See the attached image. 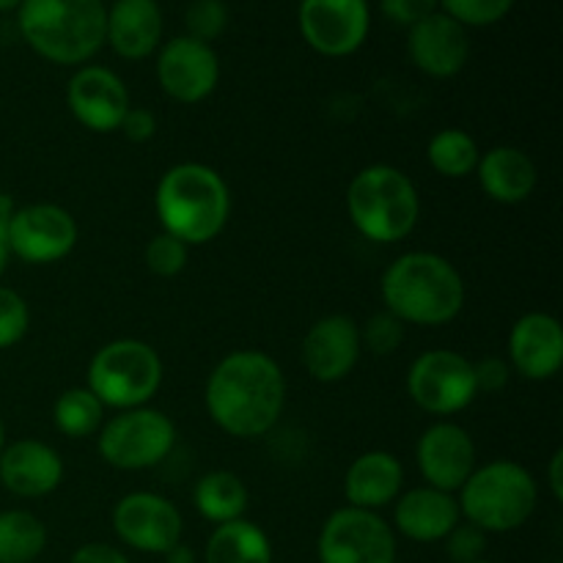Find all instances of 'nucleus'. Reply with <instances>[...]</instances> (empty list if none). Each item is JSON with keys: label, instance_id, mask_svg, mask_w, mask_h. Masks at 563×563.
<instances>
[{"label": "nucleus", "instance_id": "c9c22d12", "mask_svg": "<svg viewBox=\"0 0 563 563\" xmlns=\"http://www.w3.org/2000/svg\"><path fill=\"white\" fill-rule=\"evenodd\" d=\"M379 9L396 25L412 27L440 9V0H379Z\"/></svg>", "mask_w": 563, "mask_h": 563}, {"label": "nucleus", "instance_id": "6e6552de", "mask_svg": "<svg viewBox=\"0 0 563 563\" xmlns=\"http://www.w3.org/2000/svg\"><path fill=\"white\" fill-rule=\"evenodd\" d=\"M99 456L115 471L137 473L163 465L176 449V423L154 407L121 410L97 432Z\"/></svg>", "mask_w": 563, "mask_h": 563}, {"label": "nucleus", "instance_id": "f8f14e48", "mask_svg": "<svg viewBox=\"0 0 563 563\" xmlns=\"http://www.w3.org/2000/svg\"><path fill=\"white\" fill-rule=\"evenodd\" d=\"M113 531L121 544L148 555H165L181 542L185 520L174 500L159 493H130L113 506Z\"/></svg>", "mask_w": 563, "mask_h": 563}, {"label": "nucleus", "instance_id": "f704fd0d", "mask_svg": "<svg viewBox=\"0 0 563 563\" xmlns=\"http://www.w3.org/2000/svg\"><path fill=\"white\" fill-rule=\"evenodd\" d=\"M487 537L482 528H476L473 522H456L454 531L443 539L445 555L451 563H473L482 561L487 553Z\"/></svg>", "mask_w": 563, "mask_h": 563}, {"label": "nucleus", "instance_id": "c85d7f7f", "mask_svg": "<svg viewBox=\"0 0 563 563\" xmlns=\"http://www.w3.org/2000/svg\"><path fill=\"white\" fill-rule=\"evenodd\" d=\"M53 423L69 440L93 438L104 423V407L86 385L66 388L53 405Z\"/></svg>", "mask_w": 563, "mask_h": 563}, {"label": "nucleus", "instance_id": "f03ea898", "mask_svg": "<svg viewBox=\"0 0 563 563\" xmlns=\"http://www.w3.org/2000/svg\"><path fill=\"white\" fill-rule=\"evenodd\" d=\"M385 311L412 328H443L465 308V280L445 256L410 251L388 264L379 280Z\"/></svg>", "mask_w": 563, "mask_h": 563}, {"label": "nucleus", "instance_id": "473e14b6", "mask_svg": "<svg viewBox=\"0 0 563 563\" xmlns=\"http://www.w3.org/2000/svg\"><path fill=\"white\" fill-rule=\"evenodd\" d=\"M407 324L396 319L390 311L372 313L366 324L361 328V344L372 355H394L401 344H405Z\"/></svg>", "mask_w": 563, "mask_h": 563}, {"label": "nucleus", "instance_id": "e433bc0d", "mask_svg": "<svg viewBox=\"0 0 563 563\" xmlns=\"http://www.w3.org/2000/svg\"><path fill=\"white\" fill-rule=\"evenodd\" d=\"M473 374H476L478 394H500L511 379V366L506 357L489 355L473 363Z\"/></svg>", "mask_w": 563, "mask_h": 563}, {"label": "nucleus", "instance_id": "c756f323", "mask_svg": "<svg viewBox=\"0 0 563 563\" xmlns=\"http://www.w3.org/2000/svg\"><path fill=\"white\" fill-rule=\"evenodd\" d=\"M185 36L212 44L229 27V5L223 0H192L185 11Z\"/></svg>", "mask_w": 563, "mask_h": 563}, {"label": "nucleus", "instance_id": "2eb2a0df", "mask_svg": "<svg viewBox=\"0 0 563 563\" xmlns=\"http://www.w3.org/2000/svg\"><path fill=\"white\" fill-rule=\"evenodd\" d=\"M416 462L427 487L456 495L476 471L478 451L465 427L440 418L418 438Z\"/></svg>", "mask_w": 563, "mask_h": 563}, {"label": "nucleus", "instance_id": "9d476101", "mask_svg": "<svg viewBox=\"0 0 563 563\" xmlns=\"http://www.w3.org/2000/svg\"><path fill=\"white\" fill-rule=\"evenodd\" d=\"M319 563H396V531L377 511L341 506L324 520Z\"/></svg>", "mask_w": 563, "mask_h": 563}, {"label": "nucleus", "instance_id": "423d86ee", "mask_svg": "<svg viewBox=\"0 0 563 563\" xmlns=\"http://www.w3.org/2000/svg\"><path fill=\"white\" fill-rule=\"evenodd\" d=\"M460 515L484 533H511L526 526L539 504V484L515 460L476 465L456 493Z\"/></svg>", "mask_w": 563, "mask_h": 563}, {"label": "nucleus", "instance_id": "a878e982", "mask_svg": "<svg viewBox=\"0 0 563 563\" xmlns=\"http://www.w3.org/2000/svg\"><path fill=\"white\" fill-rule=\"evenodd\" d=\"M207 563H273V542L262 526L251 520H234L225 526H214L207 542Z\"/></svg>", "mask_w": 563, "mask_h": 563}, {"label": "nucleus", "instance_id": "2f4dec72", "mask_svg": "<svg viewBox=\"0 0 563 563\" xmlns=\"http://www.w3.org/2000/svg\"><path fill=\"white\" fill-rule=\"evenodd\" d=\"M187 258H190V247L181 240H176L174 234H165V231L154 234L148 240L146 251H143V262H146V267L157 278H174V275H179L187 267Z\"/></svg>", "mask_w": 563, "mask_h": 563}, {"label": "nucleus", "instance_id": "1a4fd4ad", "mask_svg": "<svg viewBox=\"0 0 563 563\" xmlns=\"http://www.w3.org/2000/svg\"><path fill=\"white\" fill-rule=\"evenodd\" d=\"M407 394L434 418H451L476 401L473 361L454 350H427L407 372Z\"/></svg>", "mask_w": 563, "mask_h": 563}, {"label": "nucleus", "instance_id": "79ce46f5", "mask_svg": "<svg viewBox=\"0 0 563 563\" xmlns=\"http://www.w3.org/2000/svg\"><path fill=\"white\" fill-rule=\"evenodd\" d=\"M14 201L9 196L0 192V242H5V234H9V223H11V214H14Z\"/></svg>", "mask_w": 563, "mask_h": 563}, {"label": "nucleus", "instance_id": "f3484780", "mask_svg": "<svg viewBox=\"0 0 563 563\" xmlns=\"http://www.w3.org/2000/svg\"><path fill=\"white\" fill-rule=\"evenodd\" d=\"M363 355L361 324L346 313H330L308 328L300 361L317 383H341L355 372Z\"/></svg>", "mask_w": 563, "mask_h": 563}, {"label": "nucleus", "instance_id": "ea45409f", "mask_svg": "<svg viewBox=\"0 0 563 563\" xmlns=\"http://www.w3.org/2000/svg\"><path fill=\"white\" fill-rule=\"evenodd\" d=\"M548 487H550V493H553L555 500H563V449H559L553 456H550Z\"/></svg>", "mask_w": 563, "mask_h": 563}, {"label": "nucleus", "instance_id": "b1692460", "mask_svg": "<svg viewBox=\"0 0 563 563\" xmlns=\"http://www.w3.org/2000/svg\"><path fill=\"white\" fill-rule=\"evenodd\" d=\"M476 176L484 196L506 207L528 201L539 185L537 163L517 146H493L482 152Z\"/></svg>", "mask_w": 563, "mask_h": 563}, {"label": "nucleus", "instance_id": "4468645a", "mask_svg": "<svg viewBox=\"0 0 563 563\" xmlns=\"http://www.w3.org/2000/svg\"><path fill=\"white\" fill-rule=\"evenodd\" d=\"M157 82L165 97L179 104H198L220 82V60L212 44L190 36H176L159 44Z\"/></svg>", "mask_w": 563, "mask_h": 563}, {"label": "nucleus", "instance_id": "412c9836", "mask_svg": "<svg viewBox=\"0 0 563 563\" xmlns=\"http://www.w3.org/2000/svg\"><path fill=\"white\" fill-rule=\"evenodd\" d=\"M462 522L456 495L434 487H412L394 500V531L418 544L443 542Z\"/></svg>", "mask_w": 563, "mask_h": 563}, {"label": "nucleus", "instance_id": "37998d69", "mask_svg": "<svg viewBox=\"0 0 563 563\" xmlns=\"http://www.w3.org/2000/svg\"><path fill=\"white\" fill-rule=\"evenodd\" d=\"M9 258H11L9 245H5V242H0V278H3L5 267H9Z\"/></svg>", "mask_w": 563, "mask_h": 563}, {"label": "nucleus", "instance_id": "a18cd8bd", "mask_svg": "<svg viewBox=\"0 0 563 563\" xmlns=\"http://www.w3.org/2000/svg\"><path fill=\"white\" fill-rule=\"evenodd\" d=\"M5 443H9V440H5V427H3V421H0V454H3Z\"/></svg>", "mask_w": 563, "mask_h": 563}, {"label": "nucleus", "instance_id": "0eeeda50", "mask_svg": "<svg viewBox=\"0 0 563 563\" xmlns=\"http://www.w3.org/2000/svg\"><path fill=\"white\" fill-rule=\"evenodd\" d=\"M163 357L141 339H115L88 363L86 388L110 410L146 407L163 388Z\"/></svg>", "mask_w": 563, "mask_h": 563}, {"label": "nucleus", "instance_id": "4be33fe9", "mask_svg": "<svg viewBox=\"0 0 563 563\" xmlns=\"http://www.w3.org/2000/svg\"><path fill=\"white\" fill-rule=\"evenodd\" d=\"M104 44L124 60H143L163 44V9L157 0H113L104 20Z\"/></svg>", "mask_w": 563, "mask_h": 563}, {"label": "nucleus", "instance_id": "6ab92c4d", "mask_svg": "<svg viewBox=\"0 0 563 563\" xmlns=\"http://www.w3.org/2000/svg\"><path fill=\"white\" fill-rule=\"evenodd\" d=\"M509 366L531 383H544L561 372L563 328L553 313L531 311L511 324Z\"/></svg>", "mask_w": 563, "mask_h": 563}, {"label": "nucleus", "instance_id": "58836bf2", "mask_svg": "<svg viewBox=\"0 0 563 563\" xmlns=\"http://www.w3.org/2000/svg\"><path fill=\"white\" fill-rule=\"evenodd\" d=\"M69 563H132L119 548L104 542H88L71 553Z\"/></svg>", "mask_w": 563, "mask_h": 563}, {"label": "nucleus", "instance_id": "ddd939ff", "mask_svg": "<svg viewBox=\"0 0 563 563\" xmlns=\"http://www.w3.org/2000/svg\"><path fill=\"white\" fill-rule=\"evenodd\" d=\"M300 33L324 58H346L368 38V0H300Z\"/></svg>", "mask_w": 563, "mask_h": 563}, {"label": "nucleus", "instance_id": "f257e3e1", "mask_svg": "<svg viewBox=\"0 0 563 563\" xmlns=\"http://www.w3.org/2000/svg\"><path fill=\"white\" fill-rule=\"evenodd\" d=\"M203 405L220 432L236 440L264 438L284 416V368L262 350H234L209 374Z\"/></svg>", "mask_w": 563, "mask_h": 563}, {"label": "nucleus", "instance_id": "bb28decb", "mask_svg": "<svg viewBox=\"0 0 563 563\" xmlns=\"http://www.w3.org/2000/svg\"><path fill=\"white\" fill-rule=\"evenodd\" d=\"M47 548V528L33 511H0V563H33Z\"/></svg>", "mask_w": 563, "mask_h": 563}, {"label": "nucleus", "instance_id": "39448f33", "mask_svg": "<svg viewBox=\"0 0 563 563\" xmlns=\"http://www.w3.org/2000/svg\"><path fill=\"white\" fill-rule=\"evenodd\" d=\"M346 212L357 234L377 245H396L416 231L421 196L405 170L394 165H368L346 187Z\"/></svg>", "mask_w": 563, "mask_h": 563}, {"label": "nucleus", "instance_id": "393cba45", "mask_svg": "<svg viewBox=\"0 0 563 563\" xmlns=\"http://www.w3.org/2000/svg\"><path fill=\"white\" fill-rule=\"evenodd\" d=\"M247 504H251V493H247L245 482L231 471L203 473L192 487V506L212 526L242 520Z\"/></svg>", "mask_w": 563, "mask_h": 563}, {"label": "nucleus", "instance_id": "5701e85b", "mask_svg": "<svg viewBox=\"0 0 563 563\" xmlns=\"http://www.w3.org/2000/svg\"><path fill=\"white\" fill-rule=\"evenodd\" d=\"M405 489V465L390 451H366L346 467L344 498L346 506L363 511H383L394 506Z\"/></svg>", "mask_w": 563, "mask_h": 563}, {"label": "nucleus", "instance_id": "a19ab883", "mask_svg": "<svg viewBox=\"0 0 563 563\" xmlns=\"http://www.w3.org/2000/svg\"><path fill=\"white\" fill-rule=\"evenodd\" d=\"M163 559H165V563H196V553H192V548H187L185 542H179V544H174V548H170Z\"/></svg>", "mask_w": 563, "mask_h": 563}, {"label": "nucleus", "instance_id": "4c0bfd02", "mask_svg": "<svg viewBox=\"0 0 563 563\" xmlns=\"http://www.w3.org/2000/svg\"><path fill=\"white\" fill-rule=\"evenodd\" d=\"M119 132H124L126 141L132 143H148L154 135H157V119H154L152 110L130 108L126 110L124 121H121Z\"/></svg>", "mask_w": 563, "mask_h": 563}, {"label": "nucleus", "instance_id": "72a5a7b5", "mask_svg": "<svg viewBox=\"0 0 563 563\" xmlns=\"http://www.w3.org/2000/svg\"><path fill=\"white\" fill-rule=\"evenodd\" d=\"M31 328V308L20 291L0 286V350H11Z\"/></svg>", "mask_w": 563, "mask_h": 563}, {"label": "nucleus", "instance_id": "dca6fc26", "mask_svg": "<svg viewBox=\"0 0 563 563\" xmlns=\"http://www.w3.org/2000/svg\"><path fill=\"white\" fill-rule=\"evenodd\" d=\"M66 104L77 124L102 135L119 132L126 110L132 108L124 80L113 69L97 64L77 66L66 86Z\"/></svg>", "mask_w": 563, "mask_h": 563}, {"label": "nucleus", "instance_id": "49530a36", "mask_svg": "<svg viewBox=\"0 0 563 563\" xmlns=\"http://www.w3.org/2000/svg\"><path fill=\"white\" fill-rule=\"evenodd\" d=\"M473 563H495V561H484V559H482V561H473Z\"/></svg>", "mask_w": 563, "mask_h": 563}, {"label": "nucleus", "instance_id": "7c9ffc66", "mask_svg": "<svg viewBox=\"0 0 563 563\" xmlns=\"http://www.w3.org/2000/svg\"><path fill=\"white\" fill-rule=\"evenodd\" d=\"M440 9L462 27H487L504 20L515 0H440Z\"/></svg>", "mask_w": 563, "mask_h": 563}, {"label": "nucleus", "instance_id": "aec40b11", "mask_svg": "<svg viewBox=\"0 0 563 563\" xmlns=\"http://www.w3.org/2000/svg\"><path fill=\"white\" fill-rule=\"evenodd\" d=\"M64 460L53 445L42 440L22 438L5 443L0 454V484L16 498H44L64 482Z\"/></svg>", "mask_w": 563, "mask_h": 563}, {"label": "nucleus", "instance_id": "a211bd4d", "mask_svg": "<svg viewBox=\"0 0 563 563\" xmlns=\"http://www.w3.org/2000/svg\"><path fill=\"white\" fill-rule=\"evenodd\" d=\"M407 31H410L407 33V53L423 75L449 80L465 69L467 58H471V36H467V27L451 20L449 14L434 11Z\"/></svg>", "mask_w": 563, "mask_h": 563}, {"label": "nucleus", "instance_id": "9b49d317", "mask_svg": "<svg viewBox=\"0 0 563 563\" xmlns=\"http://www.w3.org/2000/svg\"><path fill=\"white\" fill-rule=\"evenodd\" d=\"M77 240H80L77 220L58 203L16 207L5 234L9 253L25 264L64 262L75 251Z\"/></svg>", "mask_w": 563, "mask_h": 563}, {"label": "nucleus", "instance_id": "20e7f679", "mask_svg": "<svg viewBox=\"0 0 563 563\" xmlns=\"http://www.w3.org/2000/svg\"><path fill=\"white\" fill-rule=\"evenodd\" d=\"M104 0H22L16 27L38 58L86 66L104 47Z\"/></svg>", "mask_w": 563, "mask_h": 563}, {"label": "nucleus", "instance_id": "cd10ccee", "mask_svg": "<svg viewBox=\"0 0 563 563\" xmlns=\"http://www.w3.org/2000/svg\"><path fill=\"white\" fill-rule=\"evenodd\" d=\"M478 157H482V148H478L476 137L465 130H456V126L440 130L427 146L429 165L443 179H467V176H473Z\"/></svg>", "mask_w": 563, "mask_h": 563}, {"label": "nucleus", "instance_id": "c03bdc74", "mask_svg": "<svg viewBox=\"0 0 563 563\" xmlns=\"http://www.w3.org/2000/svg\"><path fill=\"white\" fill-rule=\"evenodd\" d=\"M22 0H0V14H5V11H16L20 9Z\"/></svg>", "mask_w": 563, "mask_h": 563}, {"label": "nucleus", "instance_id": "7ed1b4c3", "mask_svg": "<svg viewBox=\"0 0 563 563\" xmlns=\"http://www.w3.org/2000/svg\"><path fill=\"white\" fill-rule=\"evenodd\" d=\"M154 209L165 234L187 247L207 245L223 234L231 218L229 181L212 165L179 163L157 181Z\"/></svg>", "mask_w": 563, "mask_h": 563}]
</instances>
